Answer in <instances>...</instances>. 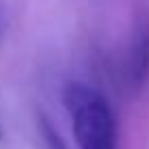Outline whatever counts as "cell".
Listing matches in <instances>:
<instances>
[{
	"label": "cell",
	"instance_id": "6da1fadb",
	"mask_svg": "<svg viewBox=\"0 0 149 149\" xmlns=\"http://www.w3.org/2000/svg\"><path fill=\"white\" fill-rule=\"evenodd\" d=\"M63 102L80 149H117L115 117L100 91L82 82H71L63 93Z\"/></svg>",
	"mask_w": 149,
	"mask_h": 149
},
{
	"label": "cell",
	"instance_id": "7a4b0ae2",
	"mask_svg": "<svg viewBox=\"0 0 149 149\" xmlns=\"http://www.w3.org/2000/svg\"><path fill=\"white\" fill-rule=\"evenodd\" d=\"M149 76V24L136 28L127 61V78L132 86H143Z\"/></svg>",
	"mask_w": 149,
	"mask_h": 149
},
{
	"label": "cell",
	"instance_id": "3957f363",
	"mask_svg": "<svg viewBox=\"0 0 149 149\" xmlns=\"http://www.w3.org/2000/svg\"><path fill=\"white\" fill-rule=\"evenodd\" d=\"M39 132H41L45 149H67L65 141L61 138V134L56 132V127L52 125V121H50L48 117H43V115H39Z\"/></svg>",
	"mask_w": 149,
	"mask_h": 149
},
{
	"label": "cell",
	"instance_id": "277c9868",
	"mask_svg": "<svg viewBox=\"0 0 149 149\" xmlns=\"http://www.w3.org/2000/svg\"><path fill=\"white\" fill-rule=\"evenodd\" d=\"M9 22H11V9H9L7 0H0V39L4 37L9 28Z\"/></svg>",
	"mask_w": 149,
	"mask_h": 149
},
{
	"label": "cell",
	"instance_id": "5b68a950",
	"mask_svg": "<svg viewBox=\"0 0 149 149\" xmlns=\"http://www.w3.org/2000/svg\"><path fill=\"white\" fill-rule=\"evenodd\" d=\"M2 136H4V134H2V125H0V141H2Z\"/></svg>",
	"mask_w": 149,
	"mask_h": 149
}]
</instances>
